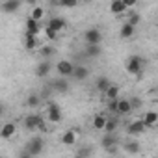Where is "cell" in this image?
I'll use <instances>...</instances> for the list:
<instances>
[{
    "label": "cell",
    "mask_w": 158,
    "mask_h": 158,
    "mask_svg": "<svg viewBox=\"0 0 158 158\" xmlns=\"http://www.w3.org/2000/svg\"><path fill=\"white\" fill-rule=\"evenodd\" d=\"M125 67H127V73H128V74L139 76V74L143 73V69H145V58H141V56H138V54H132V56H128Z\"/></svg>",
    "instance_id": "obj_1"
},
{
    "label": "cell",
    "mask_w": 158,
    "mask_h": 158,
    "mask_svg": "<svg viewBox=\"0 0 158 158\" xmlns=\"http://www.w3.org/2000/svg\"><path fill=\"white\" fill-rule=\"evenodd\" d=\"M101 145L104 147V151L106 152H110V154H115L119 149V139H117V136L115 134H104L102 136V139H101Z\"/></svg>",
    "instance_id": "obj_2"
},
{
    "label": "cell",
    "mask_w": 158,
    "mask_h": 158,
    "mask_svg": "<svg viewBox=\"0 0 158 158\" xmlns=\"http://www.w3.org/2000/svg\"><path fill=\"white\" fill-rule=\"evenodd\" d=\"M24 149H26L32 156H39V154L43 152V149H45V141H43V138L34 136V138H30V141L24 145Z\"/></svg>",
    "instance_id": "obj_3"
},
{
    "label": "cell",
    "mask_w": 158,
    "mask_h": 158,
    "mask_svg": "<svg viewBox=\"0 0 158 158\" xmlns=\"http://www.w3.org/2000/svg\"><path fill=\"white\" fill-rule=\"evenodd\" d=\"M43 121H45V119H43V115H39V114H30V115H26V117L23 119L24 128H26V130H30V132H35Z\"/></svg>",
    "instance_id": "obj_4"
},
{
    "label": "cell",
    "mask_w": 158,
    "mask_h": 158,
    "mask_svg": "<svg viewBox=\"0 0 158 158\" xmlns=\"http://www.w3.org/2000/svg\"><path fill=\"white\" fill-rule=\"evenodd\" d=\"M61 110H60V106L54 102V101H48V104H47V119L50 121V123H60L61 121Z\"/></svg>",
    "instance_id": "obj_5"
},
{
    "label": "cell",
    "mask_w": 158,
    "mask_h": 158,
    "mask_svg": "<svg viewBox=\"0 0 158 158\" xmlns=\"http://www.w3.org/2000/svg\"><path fill=\"white\" fill-rule=\"evenodd\" d=\"M84 41H86V45H101L102 34L99 32V28H89L84 32Z\"/></svg>",
    "instance_id": "obj_6"
},
{
    "label": "cell",
    "mask_w": 158,
    "mask_h": 158,
    "mask_svg": "<svg viewBox=\"0 0 158 158\" xmlns=\"http://www.w3.org/2000/svg\"><path fill=\"white\" fill-rule=\"evenodd\" d=\"M74 67H76V65H73L69 60H60V61H58V65H56V69H58V74H60L61 78L73 76V73H74Z\"/></svg>",
    "instance_id": "obj_7"
},
{
    "label": "cell",
    "mask_w": 158,
    "mask_h": 158,
    "mask_svg": "<svg viewBox=\"0 0 158 158\" xmlns=\"http://www.w3.org/2000/svg\"><path fill=\"white\" fill-rule=\"evenodd\" d=\"M50 69H52L50 60H41V61L37 63V67H35V76H37V78H47V76L50 74Z\"/></svg>",
    "instance_id": "obj_8"
},
{
    "label": "cell",
    "mask_w": 158,
    "mask_h": 158,
    "mask_svg": "<svg viewBox=\"0 0 158 158\" xmlns=\"http://www.w3.org/2000/svg\"><path fill=\"white\" fill-rule=\"evenodd\" d=\"M89 74H91L89 67H86V65H76L74 67V73H73V78H74L76 82H84V80H88V78H89Z\"/></svg>",
    "instance_id": "obj_9"
},
{
    "label": "cell",
    "mask_w": 158,
    "mask_h": 158,
    "mask_svg": "<svg viewBox=\"0 0 158 158\" xmlns=\"http://www.w3.org/2000/svg\"><path fill=\"white\" fill-rule=\"evenodd\" d=\"M50 88H52V91H56V93H67L69 91V82H67V78H56V80H52L50 82Z\"/></svg>",
    "instance_id": "obj_10"
},
{
    "label": "cell",
    "mask_w": 158,
    "mask_h": 158,
    "mask_svg": "<svg viewBox=\"0 0 158 158\" xmlns=\"http://www.w3.org/2000/svg\"><path fill=\"white\" fill-rule=\"evenodd\" d=\"M65 26H67V23H65V19L63 17H50L48 19V23H47V28H50V30H54V32H61V30H65Z\"/></svg>",
    "instance_id": "obj_11"
},
{
    "label": "cell",
    "mask_w": 158,
    "mask_h": 158,
    "mask_svg": "<svg viewBox=\"0 0 158 158\" xmlns=\"http://www.w3.org/2000/svg\"><path fill=\"white\" fill-rule=\"evenodd\" d=\"M145 123L139 119V121H134V123H130L128 127H127V134H130V136H139V134H143L145 132Z\"/></svg>",
    "instance_id": "obj_12"
},
{
    "label": "cell",
    "mask_w": 158,
    "mask_h": 158,
    "mask_svg": "<svg viewBox=\"0 0 158 158\" xmlns=\"http://www.w3.org/2000/svg\"><path fill=\"white\" fill-rule=\"evenodd\" d=\"M110 86H112V82L108 80V76H104V74H102V76H99L97 80H95V89H97L99 93H102V95L110 89Z\"/></svg>",
    "instance_id": "obj_13"
},
{
    "label": "cell",
    "mask_w": 158,
    "mask_h": 158,
    "mask_svg": "<svg viewBox=\"0 0 158 158\" xmlns=\"http://www.w3.org/2000/svg\"><path fill=\"white\" fill-rule=\"evenodd\" d=\"M21 2L19 0H8V2H2V6H0V10H2L4 13H15L17 10H21Z\"/></svg>",
    "instance_id": "obj_14"
},
{
    "label": "cell",
    "mask_w": 158,
    "mask_h": 158,
    "mask_svg": "<svg viewBox=\"0 0 158 158\" xmlns=\"http://www.w3.org/2000/svg\"><path fill=\"white\" fill-rule=\"evenodd\" d=\"M41 32V24L37 23V21H34V19H26V35H35L37 37V34Z\"/></svg>",
    "instance_id": "obj_15"
},
{
    "label": "cell",
    "mask_w": 158,
    "mask_h": 158,
    "mask_svg": "<svg viewBox=\"0 0 158 158\" xmlns=\"http://www.w3.org/2000/svg\"><path fill=\"white\" fill-rule=\"evenodd\" d=\"M101 45H86V48H84V58H89V60H93V58H99L101 56Z\"/></svg>",
    "instance_id": "obj_16"
},
{
    "label": "cell",
    "mask_w": 158,
    "mask_h": 158,
    "mask_svg": "<svg viewBox=\"0 0 158 158\" xmlns=\"http://www.w3.org/2000/svg\"><path fill=\"white\" fill-rule=\"evenodd\" d=\"M106 123H108V115H104V114H97V115L93 117V128H95V130L104 132Z\"/></svg>",
    "instance_id": "obj_17"
},
{
    "label": "cell",
    "mask_w": 158,
    "mask_h": 158,
    "mask_svg": "<svg viewBox=\"0 0 158 158\" xmlns=\"http://www.w3.org/2000/svg\"><path fill=\"white\" fill-rule=\"evenodd\" d=\"M110 11L114 13V15H123L125 11H127V6H125V0H114V2L110 4Z\"/></svg>",
    "instance_id": "obj_18"
},
{
    "label": "cell",
    "mask_w": 158,
    "mask_h": 158,
    "mask_svg": "<svg viewBox=\"0 0 158 158\" xmlns=\"http://www.w3.org/2000/svg\"><path fill=\"white\" fill-rule=\"evenodd\" d=\"M130 112H132L130 101H128V99H119V104H117V117H119V115H128Z\"/></svg>",
    "instance_id": "obj_19"
},
{
    "label": "cell",
    "mask_w": 158,
    "mask_h": 158,
    "mask_svg": "<svg viewBox=\"0 0 158 158\" xmlns=\"http://www.w3.org/2000/svg\"><path fill=\"white\" fill-rule=\"evenodd\" d=\"M141 121L145 123L147 128H154V127H158V114L156 112H147Z\"/></svg>",
    "instance_id": "obj_20"
},
{
    "label": "cell",
    "mask_w": 158,
    "mask_h": 158,
    "mask_svg": "<svg viewBox=\"0 0 158 158\" xmlns=\"http://www.w3.org/2000/svg\"><path fill=\"white\" fill-rule=\"evenodd\" d=\"M41 95H37V93H30L28 97H26V101H24V106H28V108H37L39 104H41Z\"/></svg>",
    "instance_id": "obj_21"
},
{
    "label": "cell",
    "mask_w": 158,
    "mask_h": 158,
    "mask_svg": "<svg viewBox=\"0 0 158 158\" xmlns=\"http://www.w3.org/2000/svg\"><path fill=\"white\" fill-rule=\"evenodd\" d=\"M76 138H78L76 130H67V132H63V136H61V143H63V145H74V143H76Z\"/></svg>",
    "instance_id": "obj_22"
},
{
    "label": "cell",
    "mask_w": 158,
    "mask_h": 158,
    "mask_svg": "<svg viewBox=\"0 0 158 158\" xmlns=\"http://www.w3.org/2000/svg\"><path fill=\"white\" fill-rule=\"evenodd\" d=\"M13 134H15V123H6L2 127V130H0L2 139H10V138H13Z\"/></svg>",
    "instance_id": "obj_23"
},
{
    "label": "cell",
    "mask_w": 158,
    "mask_h": 158,
    "mask_svg": "<svg viewBox=\"0 0 158 158\" xmlns=\"http://www.w3.org/2000/svg\"><path fill=\"white\" fill-rule=\"evenodd\" d=\"M119 91H121V88H119V86H115V84H112V86H110V89L104 93L106 101H108V102H110V101H119Z\"/></svg>",
    "instance_id": "obj_24"
},
{
    "label": "cell",
    "mask_w": 158,
    "mask_h": 158,
    "mask_svg": "<svg viewBox=\"0 0 158 158\" xmlns=\"http://www.w3.org/2000/svg\"><path fill=\"white\" fill-rule=\"evenodd\" d=\"M134 32H136V28L130 26L128 23H125V24L121 26V30H119V35H121L123 39H130V37H134Z\"/></svg>",
    "instance_id": "obj_25"
},
{
    "label": "cell",
    "mask_w": 158,
    "mask_h": 158,
    "mask_svg": "<svg viewBox=\"0 0 158 158\" xmlns=\"http://www.w3.org/2000/svg\"><path fill=\"white\" fill-rule=\"evenodd\" d=\"M123 149H125L127 152H130V154H138V152H139V143H138L136 139H128V141L123 143Z\"/></svg>",
    "instance_id": "obj_26"
},
{
    "label": "cell",
    "mask_w": 158,
    "mask_h": 158,
    "mask_svg": "<svg viewBox=\"0 0 158 158\" xmlns=\"http://www.w3.org/2000/svg\"><path fill=\"white\" fill-rule=\"evenodd\" d=\"M117 127H119V121H117V117H108V123H106L104 134H115Z\"/></svg>",
    "instance_id": "obj_27"
},
{
    "label": "cell",
    "mask_w": 158,
    "mask_h": 158,
    "mask_svg": "<svg viewBox=\"0 0 158 158\" xmlns=\"http://www.w3.org/2000/svg\"><path fill=\"white\" fill-rule=\"evenodd\" d=\"M39 54L43 56V60H50V58L56 54V48H54L52 45H45V47L39 48Z\"/></svg>",
    "instance_id": "obj_28"
},
{
    "label": "cell",
    "mask_w": 158,
    "mask_h": 158,
    "mask_svg": "<svg viewBox=\"0 0 158 158\" xmlns=\"http://www.w3.org/2000/svg\"><path fill=\"white\" fill-rule=\"evenodd\" d=\"M43 17H45V8H41V6H35V8L32 10V13H30V19H34V21H37V23H41Z\"/></svg>",
    "instance_id": "obj_29"
},
{
    "label": "cell",
    "mask_w": 158,
    "mask_h": 158,
    "mask_svg": "<svg viewBox=\"0 0 158 158\" xmlns=\"http://www.w3.org/2000/svg\"><path fill=\"white\" fill-rule=\"evenodd\" d=\"M24 47H26L28 50H35V48H37V37H35V35H26Z\"/></svg>",
    "instance_id": "obj_30"
},
{
    "label": "cell",
    "mask_w": 158,
    "mask_h": 158,
    "mask_svg": "<svg viewBox=\"0 0 158 158\" xmlns=\"http://www.w3.org/2000/svg\"><path fill=\"white\" fill-rule=\"evenodd\" d=\"M139 21H141V15H139V13H136V11H132V13L128 15V19H127V23H128L130 26H134V28L139 24Z\"/></svg>",
    "instance_id": "obj_31"
},
{
    "label": "cell",
    "mask_w": 158,
    "mask_h": 158,
    "mask_svg": "<svg viewBox=\"0 0 158 158\" xmlns=\"http://www.w3.org/2000/svg\"><path fill=\"white\" fill-rule=\"evenodd\" d=\"M128 101H130V106H132V110H139V108H141V104H143V101H141L139 97H130Z\"/></svg>",
    "instance_id": "obj_32"
},
{
    "label": "cell",
    "mask_w": 158,
    "mask_h": 158,
    "mask_svg": "<svg viewBox=\"0 0 158 158\" xmlns=\"http://www.w3.org/2000/svg\"><path fill=\"white\" fill-rule=\"evenodd\" d=\"M45 35H47V39L48 41H56L58 39V32H54V30H50V28H45Z\"/></svg>",
    "instance_id": "obj_33"
},
{
    "label": "cell",
    "mask_w": 158,
    "mask_h": 158,
    "mask_svg": "<svg viewBox=\"0 0 158 158\" xmlns=\"http://www.w3.org/2000/svg\"><path fill=\"white\" fill-rule=\"evenodd\" d=\"M117 104H119V101H110L108 102V112H112L115 117H117Z\"/></svg>",
    "instance_id": "obj_34"
},
{
    "label": "cell",
    "mask_w": 158,
    "mask_h": 158,
    "mask_svg": "<svg viewBox=\"0 0 158 158\" xmlns=\"http://www.w3.org/2000/svg\"><path fill=\"white\" fill-rule=\"evenodd\" d=\"M78 154L80 156H86V158H89V154H91V147H88V145H84L80 151H78Z\"/></svg>",
    "instance_id": "obj_35"
},
{
    "label": "cell",
    "mask_w": 158,
    "mask_h": 158,
    "mask_svg": "<svg viewBox=\"0 0 158 158\" xmlns=\"http://www.w3.org/2000/svg\"><path fill=\"white\" fill-rule=\"evenodd\" d=\"M50 89H52V88H50V84H48V86H45V88H43V91L39 93V95H41V99H48V97H50Z\"/></svg>",
    "instance_id": "obj_36"
},
{
    "label": "cell",
    "mask_w": 158,
    "mask_h": 158,
    "mask_svg": "<svg viewBox=\"0 0 158 158\" xmlns=\"http://www.w3.org/2000/svg\"><path fill=\"white\" fill-rule=\"evenodd\" d=\"M19 158H34V156H32V154H30L26 149H23V151L19 152Z\"/></svg>",
    "instance_id": "obj_37"
},
{
    "label": "cell",
    "mask_w": 158,
    "mask_h": 158,
    "mask_svg": "<svg viewBox=\"0 0 158 158\" xmlns=\"http://www.w3.org/2000/svg\"><path fill=\"white\" fill-rule=\"evenodd\" d=\"M125 6H127V10L128 8H134L136 6V0H125Z\"/></svg>",
    "instance_id": "obj_38"
},
{
    "label": "cell",
    "mask_w": 158,
    "mask_h": 158,
    "mask_svg": "<svg viewBox=\"0 0 158 158\" xmlns=\"http://www.w3.org/2000/svg\"><path fill=\"white\" fill-rule=\"evenodd\" d=\"M37 130H39V132H47V130H48V127H47V123L43 121V123L39 125V128H37Z\"/></svg>",
    "instance_id": "obj_39"
},
{
    "label": "cell",
    "mask_w": 158,
    "mask_h": 158,
    "mask_svg": "<svg viewBox=\"0 0 158 158\" xmlns=\"http://www.w3.org/2000/svg\"><path fill=\"white\" fill-rule=\"evenodd\" d=\"M73 158H86V156H80V154H74Z\"/></svg>",
    "instance_id": "obj_40"
}]
</instances>
